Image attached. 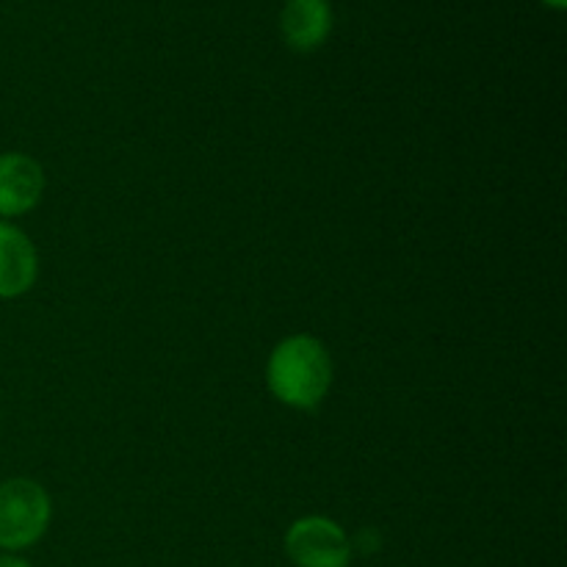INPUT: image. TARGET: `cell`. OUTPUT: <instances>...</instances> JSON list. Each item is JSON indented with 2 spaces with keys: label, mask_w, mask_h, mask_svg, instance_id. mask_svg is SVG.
I'll return each instance as SVG.
<instances>
[{
  "label": "cell",
  "mask_w": 567,
  "mask_h": 567,
  "mask_svg": "<svg viewBox=\"0 0 567 567\" xmlns=\"http://www.w3.org/2000/svg\"><path fill=\"white\" fill-rule=\"evenodd\" d=\"M0 567H33V565L28 563V559L17 557V554H3V557H0Z\"/></svg>",
  "instance_id": "7"
},
{
  "label": "cell",
  "mask_w": 567,
  "mask_h": 567,
  "mask_svg": "<svg viewBox=\"0 0 567 567\" xmlns=\"http://www.w3.org/2000/svg\"><path fill=\"white\" fill-rule=\"evenodd\" d=\"M53 518L50 493L28 476L0 482V551L17 554L37 546Z\"/></svg>",
  "instance_id": "2"
},
{
  "label": "cell",
  "mask_w": 567,
  "mask_h": 567,
  "mask_svg": "<svg viewBox=\"0 0 567 567\" xmlns=\"http://www.w3.org/2000/svg\"><path fill=\"white\" fill-rule=\"evenodd\" d=\"M280 28L286 42L299 53H310L327 42L332 31V9L327 0H288Z\"/></svg>",
  "instance_id": "6"
},
{
  "label": "cell",
  "mask_w": 567,
  "mask_h": 567,
  "mask_svg": "<svg viewBox=\"0 0 567 567\" xmlns=\"http://www.w3.org/2000/svg\"><path fill=\"white\" fill-rule=\"evenodd\" d=\"M286 554L297 567H349L352 540L338 520L305 515L288 526Z\"/></svg>",
  "instance_id": "3"
},
{
  "label": "cell",
  "mask_w": 567,
  "mask_h": 567,
  "mask_svg": "<svg viewBox=\"0 0 567 567\" xmlns=\"http://www.w3.org/2000/svg\"><path fill=\"white\" fill-rule=\"evenodd\" d=\"M39 255L31 238L0 219V299H17L37 286Z\"/></svg>",
  "instance_id": "5"
},
{
  "label": "cell",
  "mask_w": 567,
  "mask_h": 567,
  "mask_svg": "<svg viewBox=\"0 0 567 567\" xmlns=\"http://www.w3.org/2000/svg\"><path fill=\"white\" fill-rule=\"evenodd\" d=\"M546 3H548V6H554V9H565L567 0H546Z\"/></svg>",
  "instance_id": "8"
},
{
  "label": "cell",
  "mask_w": 567,
  "mask_h": 567,
  "mask_svg": "<svg viewBox=\"0 0 567 567\" xmlns=\"http://www.w3.org/2000/svg\"><path fill=\"white\" fill-rule=\"evenodd\" d=\"M336 377L330 349L316 336H288L271 349L266 385L280 404L291 410H316L327 399Z\"/></svg>",
  "instance_id": "1"
},
{
  "label": "cell",
  "mask_w": 567,
  "mask_h": 567,
  "mask_svg": "<svg viewBox=\"0 0 567 567\" xmlns=\"http://www.w3.org/2000/svg\"><path fill=\"white\" fill-rule=\"evenodd\" d=\"M44 169L25 153L0 155V219L25 216L42 203Z\"/></svg>",
  "instance_id": "4"
}]
</instances>
